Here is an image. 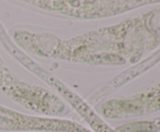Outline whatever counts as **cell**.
<instances>
[{
	"mask_svg": "<svg viewBox=\"0 0 160 132\" xmlns=\"http://www.w3.org/2000/svg\"><path fill=\"white\" fill-rule=\"evenodd\" d=\"M157 127L149 122H138L118 127L117 132H156Z\"/></svg>",
	"mask_w": 160,
	"mask_h": 132,
	"instance_id": "1",
	"label": "cell"
}]
</instances>
